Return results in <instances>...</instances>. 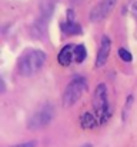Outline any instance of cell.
<instances>
[{
    "instance_id": "3",
    "label": "cell",
    "mask_w": 137,
    "mask_h": 147,
    "mask_svg": "<svg viewBox=\"0 0 137 147\" xmlns=\"http://www.w3.org/2000/svg\"><path fill=\"white\" fill-rule=\"evenodd\" d=\"M87 89V83L83 77H74L66 87L64 93H63V107H72L73 104H76L79 101V98L83 96V93Z\"/></svg>"
},
{
    "instance_id": "9",
    "label": "cell",
    "mask_w": 137,
    "mask_h": 147,
    "mask_svg": "<svg viewBox=\"0 0 137 147\" xmlns=\"http://www.w3.org/2000/svg\"><path fill=\"white\" fill-rule=\"evenodd\" d=\"M80 123L83 126V129H94L96 126H99V121L94 116V113H84L80 119Z\"/></svg>"
},
{
    "instance_id": "13",
    "label": "cell",
    "mask_w": 137,
    "mask_h": 147,
    "mask_svg": "<svg viewBox=\"0 0 137 147\" xmlns=\"http://www.w3.org/2000/svg\"><path fill=\"white\" fill-rule=\"evenodd\" d=\"M13 147H36V142H27V143H20V144H16Z\"/></svg>"
},
{
    "instance_id": "6",
    "label": "cell",
    "mask_w": 137,
    "mask_h": 147,
    "mask_svg": "<svg viewBox=\"0 0 137 147\" xmlns=\"http://www.w3.org/2000/svg\"><path fill=\"white\" fill-rule=\"evenodd\" d=\"M110 49H111V40L109 39V36H103L99 51H97V57H96V67H101L106 64V61L109 59Z\"/></svg>"
},
{
    "instance_id": "4",
    "label": "cell",
    "mask_w": 137,
    "mask_h": 147,
    "mask_svg": "<svg viewBox=\"0 0 137 147\" xmlns=\"http://www.w3.org/2000/svg\"><path fill=\"white\" fill-rule=\"evenodd\" d=\"M53 116H54V109H53V106H51L50 103H46L37 111H34V114L30 117V120H29V127H30V129H42V127L47 126V124L51 121Z\"/></svg>"
},
{
    "instance_id": "2",
    "label": "cell",
    "mask_w": 137,
    "mask_h": 147,
    "mask_svg": "<svg viewBox=\"0 0 137 147\" xmlns=\"http://www.w3.org/2000/svg\"><path fill=\"white\" fill-rule=\"evenodd\" d=\"M93 110H94V116L99 121V126L106 123L111 116V110H110V104H109V96H107V87L103 83H100L94 90Z\"/></svg>"
},
{
    "instance_id": "5",
    "label": "cell",
    "mask_w": 137,
    "mask_h": 147,
    "mask_svg": "<svg viewBox=\"0 0 137 147\" xmlns=\"http://www.w3.org/2000/svg\"><path fill=\"white\" fill-rule=\"evenodd\" d=\"M116 3H117V0H100L90 11V20L91 22H101L103 19H106L114 9Z\"/></svg>"
},
{
    "instance_id": "10",
    "label": "cell",
    "mask_w": 137,
    "mask_h": 147,
    "mask_svg": "<svg viewBox=\"0 0 137 147\" xmlns=\"http://www.w3.org/2000/svg\"><path fill=\"white\" fill-rule=\"evenodd\" d=\"M86 56H87V50H86V47H84L83 45L76 46V49H74V61H76V63L84 61Z\"/></svg>"
},
{
    "instance_id": "14",
    "label": "cell",
    "mask_w": 137,
    "mask_h": 147,
    "mask_svg": "<svg viewBox=\"0 0 137 147\" xmlns=\"http://www.w3.org/2000/svg\"><path fill=\"white\" fill-rule=\"evenodd\" d=\"M82 147H93V144H90V143H87V144H84V146H82Z\"/></svg>"
},
{
    "instance_id": "8",
    "label": "cell",
    "mask_w": 137,
    "mask_h": 147,
    "mask_svg": "<svg viewBox=\"0 0 137 147\" xmlns=\"http://www.w3.org/2000/svg\"><path fill=\"white\" fill-rule=\"evenodd\" d=\"M61 30L64 34L69 36H74V34H82V26L79 23H76L74 20H67L66 23L61 24Z\"/></svg>"
},
{
    "instance_id": "1",
    "label": "cell",
    "mask_w": 137,
    "mask_h": 147,
    "mask_svg": "<svg viewBox=\"0 0 137 147\" xmlns=\"http://www.w3.org/2000/svg\"><path fill=\"white\" fill-rule=\"evenodd\" d=\"M46 56L45 51L42 50H30L27 53H24L20 60H19V71L22 76H33L34 73H37L43 64L46 63Z\"/></svg>"
},
{
    "instance_id": "7",
    "label": "cell",
    "mask_w": 137,
    "mask_h": 147,
    "mask_svg": "<svg viewBox=\"0 0 137 147\" xmlns=\"http://www.w3.org/2000/svg\"><path fill=\"white\" fill-rule=\"evenodd\" d=\"M74 49H76L74 45H66L60 50L57 60L61 66H70L72 61H74Z\"/></svg>"
},
{
    "instance_id": "11",
    "label": "cell",
    "mask_w": 137,
    "mask_h": 147,
    "mask_svg": "<svg viewBox=\"0 0 137 147\" xmlns=\"http://www.w3.org/2000/svg\"><path fill=\"white\" fill-rule=\"evenodd\" d=\"M119 56H120V59L123 60V61H127V63H130L132 60H133V56H132V53L129 51V50L126 49H119Z\"/></svg>"
},
{
    "instance_id": "12",
    "label": "cell",
    "mask_w": 137,
    "mask_h": 147,
    "mask_svg": "<svg viewBox=\"0 0 137 147\" xmlns=\"http://www.w3.org/2000/svg\"><path fill=\"white\" fill-rule=\"evenodd\" d=\"M130 13L137 20V0H132L130 1Z\"/></svg>"
}]
</instances>
